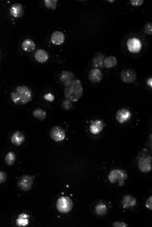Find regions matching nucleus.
<instances>
[{"label":"nucleus","instance_id":"f257e3e1","mask_svg":"<svg viewBox=\"0 0 152 227\" xmlns=\"http://www.w3.org/2000/svg\"><path fill=\"white\" fill-rule=\"evenodd\" d=\"M10 96L14 104L24 105L31 100L33 95L30 88L26 85H21L16 87L15 90L11 93Z\"/></svg>","mask_w":152,"mask_h":227},{"label":"nucleus","instance_id":"f03ea898","mask_svg":"<svg viewBox=\"0 0 152 227\" xmlns=\"http://www.w3.org/2000/svg\"><path fill=\"white\" fill-rule=\"evenodd\" d=\"M64 92L66 99L71 102L78 101L82 96L83 92L81 82L78 79L74 80L71 85L64 88Z\"/></svg>","mask_w":152,"mask_h":227},{"label":"nucleus","instance_id":"7ed1b4c3","mask_svg":"<svg viewBox=\"0 0 152 227\" xmlns=\"http://www.w3.org/2000/svg\"><path fill=\"white\" fill-rule=\"evenodd\" d=\"M152 157L148 151L143 149L138 154L137 164L139 170L143 172H148L152 169Z\"/></svg>","mask_w":152,"mask_h":227},{"label":"nucleus","instance_id":"20e7f679","mask_svg":"<svg viewBox=\"0 0 152 227\" xmlns=\"http://www.w3.org/2000/svg\"><path fill=\"white\" fill-rule=\"evenodd\" d=\"M128 176L126 172L119 169H114L111 171L108 176V178L111 183H114L117 181L119 186H123L125 181L127 179Z\"/></svg>","mask_w":152,"mask_h":227},{"label":"nucleus","instance_id":"39448f33","mask_svg":"<svg viewBox=\"0 0 152 227\" xmlns=\"http://www.w3.org/2000/svg\"><path fill=\"white\" fill-rule=\"evenodd\" d=\"M73 205L72 199L68 196H62L58 199L56 207L58 211L61 213H67L72 209Z\"/></svg>","mask_w":152,"mask_h":227},{"label":"nucleus","instance_id":"423d86ee","mask_svg":"<svg viewBox=\"0 0 152 227\" xmlns=\"http://www.w3.org/2000/svg\"><path fill=\"white\" fill-rule=\"evenodd\" d=\"M33 181L32 176L29 175H24L19 178L17 183V186L21 191H28L32 188Z\"/></svg>","mask_w":152,"mask_h":227},{"label":"nucleus","instance_id":"0eeeda50","mask_svg":"<svg viewBox=\"0 0 152 227\" xmlns=\"http://www.w3.org/2000/svg\"><path fill=\"white\" fill-rule=\"evenodd\" d=\"M49 135L52 139L57 142L64 139L65 134L64 130L61 127L59 126H55L50 130Z\"/></svg>","mask_w":152,"mask_h":227},{"label":"nucleus","instance_id":"6e6552de","mask_svg":"<svg viewBox=\"0 0 152 227\" xmlns=\"http://www.w3.org/2000/svg\"><path fill=\"white\" fill-rule=\"evenodd\" d=\"M120 77L124 82L127 83L134 82L136 79L137 75L135 71L132 69H125L121 73Z\"/></svg>","mask_w":152,"mask_h":227},{"label":"nucleus","instance_id":"1a4fd4ad","mask_svg":"<svg viewBox=\"0 0 152 227\" xmlns=\"http://www.w3.org/2000/svg\"><path fill=\"white\" fill-rule=\"evenodd\" d=\"M75 78V75L72 72L68 71H64L60 75L59 80L62 84L65 87H66L71 85Z\"/></svg>","mask_w":152,"mask_h":227},{"label":"nucleus","instance_id":"9d476101","mask_svg":"<svg viewBox=\"0 0 152 227\" xmlns=\"http://www.w3.org/2000/svg\"><path fill=\"white\" fill-rule=\"evenodd\" d=\"M129 50L133 53H137L140 50L142 44L140 40L136 38L129 39L127 42Z\"/></svg>","mask_w":152,"mask_h":227},{"label":"nucleus","instance_id":"9b49d317","mask_svg":"<svg viewBox=\"0 0 152 227\" xmlns=\"http://www.w3.org/2000/svg\"><path fill=\"white\" fill-rule=\"evenodd\" d=\"M103 78V74L101 70L97 68H93L89 71L88 78L89 80L93 83H98L100 82Z\"/></svg>","mask_w":152,"mask_h":227},{"label":"nucleus","instance_id":"f8f14e48","mask_svg":"<svg viewBox=\"0 0 152 227\" xmlns=\"http://www.w3.org/2000/svg\"><path fill=\"white\" fill-rule=\"evenodd\" d=\"M131 116V113L129 110L123 108L117 112L115 118L119 122L123 123L129 119Z\"/></svg>","mask_w":152,"mask_h":227},{"label":"nucleus","instance_id":"ddd939ff","mask_svg":"<svg viewBox=\"0 0 152 227\" xmlns=\"http://www.w3.org/2000/svg\"><path fill=\"white\" fill-rule=\"evenodd\" d=\"M124 208H129L134 207L137 204L136 199L132 196L128 194L124 196L121 201Z\"/></svg>","mask_w":152,"mask_h":227},{"label":"nucleus","instance_id":"4468645a","mask_svg":"<svg viewBox=\"0 0 152 227\" xmlns=\"http://www.w3.org/2000/svg\"><path fill=\"white\" fill-rule=\"evenodd\" d=\"M11 14L15 18H20L24 14L23 8L22 5L19 3H16L12 5L10 8Z\"/></svg>","mask_w":152,"mask_h":227},{"label":"nucleus","instance_id":"2eb2a0df","mask_svg":"<svg viewBox=\"0 0 152 227\" xmlns=\"http://www.w3.org/2000/svg\"><path fill=\"white\" fill-rule=\"evenodd\" d=\"M25 137L21 132L17 131L12 135L11 139L12 143L16 146L20 145L24 142Z\"/></svg>","mask_w":152,"mask_h":227},{"label":"nucleus","instance_id":"dca6fc26","mask_svg":"<svg viewBox=\"0 0 152 227\" xmlns=\"http://www.w3.org/2000/svg\"><path fill=\"white\" fill-rule=\"evenodd\" d=\"M51 39L52 43L54 44L60 45L62 44L64 41V35L62 32L55 31L52 34Z\"/></svg>","mask_w":152,"mask_h":227},{"label":"nucleus","instance_id":"f3484780","mask_svg":"<svg viewBox=\"0 0 152 227\" xmlns=\"http://www.w3.org/2000/svg\"><path fill=\"white\" fill-rule=\"evenodd\" d=\"M103 123L102 121L97 120L92 122L90 127L91 132L94 134L100 133L103 128Z\"/></svg>","mask_w":152,"mask_h":227},{"label":"nucleus","instance_id":"a211bd4d","mask_svg":"<svg viewBox=\"0 0 152 227\" xmlns=\"http://www.w3.org/2000/svg\"><path fill=\"white\" fill-rule=\"evenodd\" d=\"M34 57L36 61L39 62L43 63L48 60L49 55L46 51L42 49H39L35 53Z\"/></svg>","mask_w":152,"mask_h":227},{"label":"nucleus","instance_id":"6ab92c4d","mask_svg":"<svg viewBox=\"0 0 152 227\" xmlns=\"http://www.w3.org/2000/svg\"><path fill=\"white\" fill-rule=\"evenodd\" d=\"M36 46L34 42L31 39H25L22 44L23 50L27 52H31L34 49Z\"/></svg>","mask_w":152,"mask_h":227},{"label":"nucleus","instance_id":"aec40b11","mask_svg":"<svg viewBox=\"0 0 152 227\" xmlns=\"http://www.w3.org/2000/svg\"><path fill=\"white\" fill-rule=\"evenodd\" d=\"M104 57V55L101 53H97L92 59L93 65L97 68H102Z\"/></svg>","mask_w":152,"mask_h":227},{"label":"nucleus","instance_id":"412c9836","mask_svg":"<svg viewBox=\"0 0 152 227\" xmlns=\"http://www.w3.org/2000/svg\"><path fill=\"white\" fill-rule=\"evenodd\" d=\"M117 64L116 58L113 56L106 57L104 60L103 64L107 68H110L115 66Z\"/></svg>","mask_w":152,"mask_h":227},{"label":"nucleus","instance_id":"4be33fe9","mask_svg":"<svg viewBox=\"0 0 152 227\" xmlns=\"http://www.w3.org/2000/svg\"><path fill=\"white\" fill-rule=\"evenodd\" d=\"M28 216V215L24 213L20 214L16 220L17 225L19 226H25L28 225V220L27 218Z\"/></svg>","mask_w":152,"mask_h":227},{"label":"nucleus","instance_id":"5701e85b","mask_svg":"<svg viewBox=\"0 0 152 227\" xmlns=\"http://www.w3.org/2000/svg\"><path fill=\"white\" fill-rule=\"evenodd\" d=\"M32 114L35 118L40 120H44L47 116L46 112L40 108H37L34 109L33 112Z\"/></svg>","mask_w":152,"mask_h":227},{"label":"nucleus","instance_id":"b1692460","mask_svg":"<svg viewBox=\"0 0 152 227\" xmlns=\"http://www.w3.org/2000/svg\"><path fill=\"white\" fill-rule=\"evenodd\" d=\"M15 155L12 152H9L5 156V162L8 166H10L13 165L15 162Z\"/></svg>","mask_w":152,"mask_h":227},{"label":"nucleus","instance_id":"393cba45","mask_svg":"<svg viewBox=\"0 0 152 227\" xmlns=\"http://www.w3.org/2000/svg\"><path fill=\"white\" fill-rule=\"evenodd\" d=\"M95 210L97 215H102L106 213L107 208L104 204L100 203L98 204L96 206Z\"/></svg>","mask_w":152,"mask_h":227},{"label":"nucleus","instance_id":"a878e982","mask_svg":"<svg viewBox=\"0 0 152 227\" xmlns=\"http://www.w3.org/2000/svg\"><path fill=\"white\" fill-rule=\"evenodd\" d=\"M58 1L57 0H45L44 3L45 7L48 8L54 9L56 7Z\"/></svg>","mask_w":152,"mask_h":227},{"label":"nucleus","instance_id":"bb28decb","mask_svg":"<svg viewBox=\"0 0 152 227\" xmlns=\"http://www.w3.org/2000/svg\"><path fill=\"white\" fill-rule=\"evenodd\" d=\"M143 31L146 34L152 35V22H148L145 24L143 28Z\"/></svg>","mask_w":152,"mask_h":227},{"label":"nucleus","instance_id":"cd10ccee","mask_svg":"<svg viewBox=\"0 0 152 227\" xmlns=\"http://www.w3.org/2000/svg\"><path fill=\"white\" fill-rule=\"evenodd\" d=\"M69 100L66 99L64 100L62 103V106L65 109L69 110L71 109L72 107V104Z\"/></svg>","mask_w":152,"mask_h":227},{"label":"nucleus","instance_id":"c85d7f7f","mask_svg":"<svg viewBox=\"0 0 152 227\" xmlns=\"http://www.w3.org/2000/svg\"><path fill=\"white\" fill-rule=\"evenodd\" d=\"M145 205L148 209L152 210V195L150 196L146 200Z\"/></svg>","mask_w":152,"mask_h":227},{"label":"nucleus","instance_id":"c756f323","mask_svg":"<svg viewBox=\"0 0 152 227\" xmlns=\"http://www.w3.org/2000/svg\"><path fill=\"white\" fill-rule=\"evenodd\" d=\"M144 1L143 0H130V3L132 6L138 7L142 4Z\"/></svg>","mask_w":152,"mask_h":227},{"label":"nucleus","instance_id":"7c9ffc66","mask_svg":"<svg viewBox=\"0 0 152 227\" xmlns=\"http://www.w3.org/2000/svg\"><path fill=\"white\" fill-rule=\"evenodd\" d=\"M44 99L49 101H53L55 99L54 96L51 93H48L44 96Z\"/></svg>","mask_w":152,"mask_h":227},{"label":"nucleus","instance_id":"2f4dec72","mask_svg":"<svg viewBox=\"0 0 152 227\" xmlns=\"http://www.w3.org/2000/svg\"><path fill=\"white\" fill-rule=\"evenodd\" d=\"M115 227H126L127 226L126 223L122 222L116 221L113 224Z\"/></svg>","mask_w":152,"mask_h":227},{"label":"nucleus","instance_id":"473e14b6","mask_svg":"<svg viewBox=\"0 0 152 227\" xmlns=\"http://www.w3.org/2000/svg\"><path fill=\"white\" fill-rule=\"evenodd\" d=\"M7 176L6 174L3 172L1 171L0 172V183L4 182L6 180Z\"/></svg>","mask_w":152,"mask_h":227},{"label":"nucleus","instance_id":"72a5a7b5","mask_svg":"<svg viewBox=\"0 0 152 227\" xmlns=\"http://www.w3.org/2000/svg\"><path fill=\"white\" fill-rule=\"evenodd\" d=\"M147 144L149 147L152 149V133L149 135L147 139Z\"/></svg>","mask_w":152,"mask_h":227},{"label":"nucleus","instance_id":"f704fd0d","mask_svg":"<svg viewBox=\"0 0 152 227\" xmlns=\"http://www.w3.org/2000/svg\"><path fill=\"white\" fill-rule=\"evenodd\" d=\"M147 83L149 86L152 88V77H150L148 79Z\"/></svg>","mask_w":152,"mask_h":227},{"label":"nucleus","instance_id":"c9c22d12","mask_svg":"<svg viewBox=\"0 0 152 227\" xmlns=\"http://www.w3.org/2000/svg\"><path fill=\"white\" fill-rule=\"evenodd\" d=\"M108 1H110V2H113L114 1H115L114 0H108Z\"/></svg>","mask_w":152,"mask_h":227}]
</instances>
